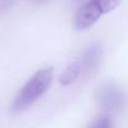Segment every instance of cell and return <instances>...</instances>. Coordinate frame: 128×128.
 I'll use <instances>...</instances> for the list:
<instances>
[{
	"mask_svg": "<svg viewBox=\"0 0 128 128\" xmlns=\"http://www.w3.org/2000/svg\"><path fill=\"white\" fill-rule=\"evenodd\" d=\"M52 82H53L52 68L46 66L36 71L15 96L11 104V111L15 114H20L30 108L47 92Z\"/></svg>",
	"mask_w": 128,
	"mask_h": 128,
	"instance_id": "obj_1",
	"label": "cell"
},
{
	"mask_svg": "<svg viewBox=\"0 0 128 128\" xmlns=\"http://www.w3.org/2000/svg\"><path fill=\"white\" fill-rule=\"evenodd\" d=\"M102 48L99 44H91L83 50L65 68L60 76L62 86H71L91 74L99 66Z\"/></svg>",
	"mask_w": 128,
	"mask_h": 128,
	"instance_id": "obj_2",
	"label": "cell"
},
{
	"mask_svg": "<svg viewBox=\"0 0 128 128\" xmlns=\"http://www.w3.org/2000/svg\"><path fill=\"white\" fill-rule=\"evenodd\" d=\"M104 14L100 0L86 1L80 6L74 17V27L76 30H84L98 22L100 16Z\"/></svg>",
	"mask_w": 128,
	"mask_h": 128,
	"instance_id": "obj_3",
	"label": "cell"
},
{
	"mask_svg": "<svg viewBox=\"0 0 128 128\" xmlns=\"http://www.w3.org/2000/svg\"><path fill=\"white\" fill-rule=\"evenodd\" d=\"M97 100L107 109H118L124 104V93L116 84L106 83L98 89Z\"/></svg>",
	"mask_w": 128,
	"mask_h": 128,
	"instance_id": "obj_4",
	"label": "cell"
},
{
	"mask_svg": "<svg viewBox=\"0 0 128 128\" xmlns=\"http://www.w3.org/2000/svg\"><path fill=\"white\" fill-rule=\"evenodd\" d=\"M88 128H112V122L108 116H101L97 118Z\"/></svg>",
	"mask_w": 128,
	"mask_h": 128,
	"instance_id": "obj_5",
	"label": "cell"
}]
</instances>
